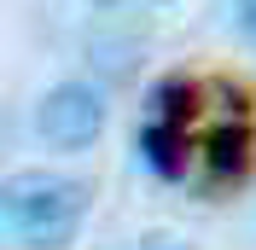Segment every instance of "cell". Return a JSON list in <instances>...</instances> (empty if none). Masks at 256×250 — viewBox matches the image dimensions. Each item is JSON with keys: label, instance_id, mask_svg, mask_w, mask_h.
Listing matches in <instances>:
<instances>
[{"label": "cell", "instance_id": "5b68a950", "mask_svg": "<svg viewBox=\"0 0 256 250\" xmlns=\"http://www.w3.org/2000/svg\"><path fill=\"white\" fill-rule=\"evenodd\" d=\"M239 30L256 41V0H239Z\"/></svg>", "mask_w": 256, "mask_h": 250}, {"label": "cell", "instance_id": "6da1fadb", "mask_svg": "<svg viewBox=\"0 0 256 250\" xmlns=\"http://www.w3.org/2000/svg\"><path fill=\"white\" fill-rule=\"evenodd\" d=\"M88 221V186L58 169H18L0 180V227L24 250H70Z\"/></svg>", "mask_w": 256, "mask_h": 250}, {"label": "cell", "instance_id": "8992f818", "mask_svg": "<svg viewBox=\"0 0 256 250\" xmlns=\"http://www.w3.org/2000/svg\"><path fill=\"white\" fill-rule=\"evenodd\" d=\"M94 6H116V0H94Z\"/></svg>", "mask_w": 256, "mask_h": 250}, {"label": "cell", "instance_id": "3957f363", "mask_svg": "<svg viewBox=\"0 0 256 250\" xmlns=\"http://www.w3.org/2000/svg\"><path fill=\"white\" fill-rule=\"evenodd\" d=\"M35 134L52 152H88L105 134V94L88 88V82H58L35 105Z\"/></svg>", "mask_w": 256, "mask_h": 250}, {"label": "cell", "instance_id": "7a4b0ae2", "mask_svg": "<svg viewBox=\"0 0 256 250\" xmlns=\"http://www.w3.org/2000/svg\"><path fill=\"white\" fill-rule=\"evenodd\" d=\"M198 99L204 88L186 76H169L152 88L146 99V122H140V157L158 180H180L192 157V122H198Z\"/></svg>", "mask_w": 256, "mask_h": 250}, {"label": "cell", "instance_id": "277c9868", "mask_svg": "<svg viewBox=\"0 0 256 250\" xmlns=\"http://www.w3.org/2000/svg\"><path fill=\"white\" fill-rule=\"evenodd\" d=\"M250 152H256V140H250V99H239V105L204 134V174H210V186H239L244 174H250Z\"/></svg>", "mask_w": 256, "mask_h": 250}]
</instances>
